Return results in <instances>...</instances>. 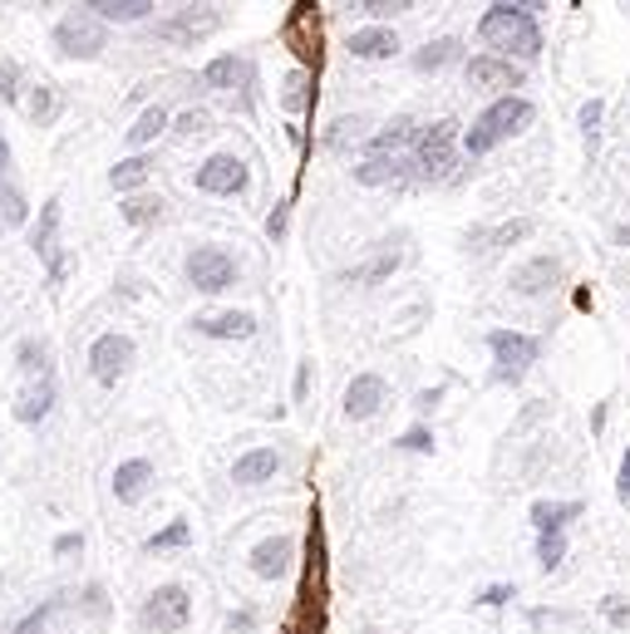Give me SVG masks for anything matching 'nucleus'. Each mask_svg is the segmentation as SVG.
Masks as SVG:
<instances>
[{
  "instance_id": "nucleus-1",
  "label": "nucleus",
  "mask_w": 630,
  "mask_h": 634,
  "mask_svg": "<svg viewBox=\"0 0 630 634\" xmlns=\"http://www.w3.org/2000/svg\"><path fill=\"white\" fill-rule=\"evenodd\" d=\"M542 5H517V0H497L487 5L483 21H478V40L487 45V54H503V60H538L542 54V25H538Z\"/></svg>"
},
{
  "instance_id": "nucleus-2",
  "label": "nucleus",
  "mask_w": 630,
  "mask_h": 634,
  "mask_svg": "<svg viewBox=\"0 0 630 634\" xmlns=\"http://www.w3.org/2000/svg\"><path fill=\"white\" fill-rule=\"evenodd\" d=\"M532 119H538V103H532L528 94H497V99L473 119V128L464 134V153L487 158L497 144H507V138L522 134Z\"/></svg>"
},
{
  "instance_id": "nucleus-3",
  "label": "nucleus",
  "mask_w": 630,
  "mask_h": 634,
  "mask_svg": "<svg viewBox=\"0 0 630 634\" xmlns=\"http://www.w3.org/2000/svg\"><path fill=\"white\" fill-rule=\"evenodd\" d=\"M458 148H464V123L458 119H434L419 128V138H413V173L419 177H448V167L458 163Z\"/></svg>"
},
{
  "instance_id": "nucleus-4",
  "label": "nucleus",
  "mask_w": 630,
  "mask_h": 634,
  "mask_svg": "<svg viewBox=\"0 0 630 634\" xmlns=\"http://www.w3.org/2000/svg\"><path fill=\"white\" fill-rule=\"evenodd\" d=\"M483 345H487V355H493V364H497L493 369L497 384H517V378L542 359V339L522 335V330H487Z\"/></svg>"
},
{
  "instance_id": "nucleus-5",
  "label": "nucleus",
  "mask_w": 630,
  "mask_h": 634,
  "mask_svg": "<svg viewBox=\"0 0 630 634\" xmlns=\"http://www.w3.org/2000/svg\"><path fill=\"white\" fill-rule=\"evenodd\" d=\"M50 40H54V50H60L64 60H99V54L109 50V25H99L79 5V11H70V15H60V21H54Z\"/></svg>"
},
{
  "instance_id": "nucleus-6",
  "label": "nucleus",
  "mask_w": 630,
  "mask_h": 634,
  "mask_svg": "<svg viewBox=\"0 0 630 634\" xmlns=\"http://www.w3.org/2000/svg\"><path fill=\"white\" fill-rule=\"evenodd\" d=\"M183 276L202 296H222L227 286H237V257H232L227 246H193L183 261Z\"/></svg>"
},
{
  "instance_id": "nucleus-7",
  "label": "nucleus",
  "mask_w": 630,
  "mask_h": 634,
  "mask_svg": "<svg viewBox=\"0 0 630 634\" xmlns=\"http://www.w3.org/2000/svg\"><path fill=\"white\" fill-rule=\"evenodd\" d=\"M187 620H193V595L177 581L158 585L144 600V610H138V624H144L148 634H177V630H187Z\"/></svg>"
},
{
  "instance_id": "nucleus-8",
  "label": "nucleus",
  "mask_w": 630,
  "mask_h": 634,
  "mask_svg": "<svg viewBox=\"0 0 630 634\" xmlns=\"http://www.w3.org/2000/svg\"><path fill=\"white\" fill-rule=\"evenodd\" d=\"M218 30H222V5H183V11H173L168 21L153 25V40L193 50L197 40H207V35H218Z\"/></svg>"
},
{
  "instance_id": "nucleus-9",
  "label": "nucleus",
  "mask_w": 630,
  "mask_h": 634,
  "mask_svg": "<svg viewBox=\"0 0 630 634\" xmlns=\"http://www.w3.org/2000/svg\"><path fill=\"white\" fill-rule=\"evenodd\" d=\"M193 187L207 197H242L251 187V167H247V158H237V153H212L207 163H197Z\"/></svg>"
},
{
  "instance_id": "nucleus-10",
  "label": "nucleus",
  "mask_w": 630,
  "mask_h": 634,
  "mask_svg": "<svg viewBox=\"0 0 630 634\" xmlns=\"http://www.w3.org/2000/svg\"><path fill=\"white\" fill-rule=\"evenodd\" d=\"M134 355H138L134 339L119 335V330H109V335H99V339L89 345V374L99 378L103 389H114L119 378L134 369Z\"/></svg>"
},
{
  "instance_id": "nucleus-11",
  "label": "nucleus",
  "mask_w": 630,
  "mask_h": 634,
  "mask_svg": "<svg viewBox=\"0 0 630 634\" xmlns=\"http://www.w3.org/2000/svg\"><path fill=\"white\" fill-rule=\"evenodd\" d=\"M384 403H390V384H384V374L365 369V374H355L350 384H345L341 413L350 423H370V419H380V413H384Z\"/></svg>"
},
{
  "instance_id": "nucleus-12",
  "label": "nucleus",
  "mask_w": 630,
  "mask_h": 634,
  "mask_svg": "<svg viewBox=\"0 0 630 634\" xmlns=\"http://www.w3.org/2000/svg\"><path fill=\"white\" fill-rule=\"evenodd\" d=\"M30 246H35V257L45 261V271H50V286H60L64 281V251H60V197H45L40 207V222L30 226Z\"/></svg>"
},
{
  "instance_id": "nucleus-13",
  "label": "nucleus",
  "mask_w": 630,
  "mask_h": 634,
  "mask_svg": "<svg viewBox=\"0 0 630 634\" xmlns=\"http://www.w3.org/2000/svg\"><path fill=\"white\" fill-rule=\"evenodd\" d=\"M464 74L473 89H503V94H517L522 84H528V70L512 60H503V54H473V60H464Z\"/></svg>"
},
{
  "instance_id": "nucleus-14",
  "label": "nucleus",
  "mask_w": 630,
  "mask_h": 634,
  "mask_svg": "<svg viewBox=\"0 0 630 634\" xmlns=\"http://www.w3.org/2000/svg\"><path fill=\"white\" fill-rule=\"evenodd\" d=\"M54 403H60V378H54V374L30 378V384L21 389V399H15V423L35 428V423H45L54 413Z\"/></svg>"
},
{
  "instance_id": "nucleus-15",
  "label": "nucleus",
  "mask_w": 630,
  "mask_h": 634,
  "mask_svg": "<svg viewBox=\"0 0 630 634\" xmlns=\"http://www.w3.org/2000/svg\"><path fill=\"white\" fill-rule=\"evenodd\" d=\"M247 561H251V571H257L261 581H276V575H286V571H291V561H296V536H291V532L267 536V542L251 546Z\"/></svg>"
},
{
  "instance_id": "nucleus-16",
  "label": "nucleus",
  "mask_w": 630,
  "mask_h": 634,
  "mask_svg": "<svg viewBox=\"0 0 630 634\" xmlns=\"http://www.w3.org/2000/svg\"><path fill=\"white\" fill-rule=\"evenodd\" d=\"M567 276V266H561L557 257H532V261H522V266L512 271V290L517 296H547L552 286H557V281Z\"/></svg>"
},
{
  "instance_id": "nucleus-17",
  "label": "nucleus",
  "mask_w": 630,
  "mask_h": 634,
  "mask_svg": "<svg viewBox=\"0 0 630 634\" xmlns=\"http://www.w3.org/2000/svg\"><path fill=\"white\" fill-rule=\"evenodd\" d=\"M345 50L365 64L394 60V54H399V30H394V25H365V30H355L350 40H345Z\"/></svg>"
},
{
  "instance_id": "nucleus-18",
  "label": "nucleus",
  "mask_w": 630,
  "mask_h": 634,
  "mask_svg": "<svg viewBox=\"0 0 630 634\" xmlns=\"http://www.w3.org/2000/svg\"><path fill=\"white\" fill-rule=\"evenodd\" d=\"M193 330L202 339H251L261 325L251 310H218V315H197Z\"/></svg>"
},
{
  "instance_id": "nucleus-19",
  "label": "nucleus",
  "mask_w": 630,
  "mask_h": 634,
  "mask_svg": "<svg viewBox=\"0 0 630 634\" xmlns=\"http://www.w3.org/2000/svg\"><path fill=\"white\" fill-rule=\"evenodd\" d=\"M281 462L286 458H281L276 448H247L232 462V482H237V487H267V482H276Z\"/></svg>"
},
{
  "instance_id": "nucleus-20",
  "label": "nucleus",
  "mask_w": 630,
  "mask_h": 634,
  "mask_svg": "<svg viewBox=\"0 0 630 634\" xmlns=\"http://www.w3.org/2000/svg\"><path fill=\"white\" fill-rule=\"evenodd\" d=\"M158 482V468L148 458H124L114 468V497L124 501V507H134V501L148 497V487Z\"/></svg>"
},
{
  "instance_id": "nucleus-21",
  "label": "nucleus",
  "mask_w": 630,
  "mask_h": 634,
  "mask_svg": "<svg viewBox=\"0 0 630 634\" xmlns=\"http://www.w3.org/2000/svg\"><path fill=\"white\" fill-rule=\"evenodd\" d=\"M413 138H419V123L409 113H399V119L384 123L380 134L365 138V148H370V158H404V148H413Z\"/></svg>"
},
{
  "instance_id": "nucleus-22",
  "label": "nucleus",
  "mask_w": 630,
  "mask_h": 634,
  "mask_svg": "<svg viewBox=\"0 0 630 634\" xmlns=\"http://www.w3.org/2000/svg\"><path fill=\"white\" fill-rule=\"evenodd\" d=\"M413 173V158H365V163L350 167V177L360 187H394Z\"/></svg>"
},
{
  "instance_id": "nucleus-23",
  "label": "nucleus",
  "mask_w": 630,
  "mask_h": 634,
  "mask_svg": "<svg viewBox=\"0 0 630 634\" xmlns=\"http://www.w3.org/2000/svg\"><path fill=\"white\" fill-rule=\"evenodd\" d=\"M202 84H207V89H218V94L247 89V84H251V64L242 60V54H218V60L202 64Z\"/></svg>"
},
{
  "instance_id": "nucleus-24",
  "label": "nucleus",
  "mask_w": 630,
  "mask_h": 634,
  "mask_svg": "<svg viewBox=\"0 0 630 634\" xmlns=\"http://www.w3.org/2000/svg\"><path fill=\"white\" fill-rule=\"evenodd\" d=\"M84 11H89L99 25H144L158 5L153 0H89Z\"/></svg>"
},
{
  "instance_id": "nucleus-25",
  "label": "nucleus",
  "mask_w": 630,
  "mask_h": 634,
  "mask_svg": "<svg viewBox=\"0 0 630 634\" xmlns=\"http://www.w3.org/2000/svg\"><path fill=\"white\" fill-rule=\"evenodd\" d=\"M148 177H153V158H148V153L119 158V163L109 167V187H114V192H124V197L144 192V187H148Z\"/></svg>"
},
{
  "instance_id": "nucleus-26",
  "label": "nucleus",
  "mask_w": 630,
  "mask_h": 634,
  "mask_svg": "<svg viewBox=\"0 0 630 634\" xmlns=\"http://www.w3.org/2000/svg\"><path fill=\"white\" fill-rule=\"evenodd\" d=\"M586 512L581 501H532V526H538V536H552V532H567V522H577V517Z\"/></svg>"
},
{
  "instance_id": "nucleus-27",
  "label": "nucleus",
  "mask_w": 630,
  "mask_h": 634,
  "mask_svg": "<svg viewBox=\"0 0 630 634\" xmlns=\"http://www.w3.org/2000/svg\"><path fill=\"white\" fill-rule=\"evenodd\" d=\"M464 60V40H454V35H438V40H429L424 50L413 54V70L419 74H444L448 64Z\"/></svg>"
},
{
  "instance_id": "nucleus-28",
  "label": "nucleus",
  "mask_w": 630,
  "mask_h": 634,
  "mask_svg": "<svg viewBox=\"0 0 630 634\" xmlns=\"http://www.w3.org/2000/svg\"><path fill=\"white\" fill-rule=\"evenodd\" d=\"M15 364H21V374H25V378H45V374H54V349H50V339L25 335L21 345H15Z\"/></svg>"
},
{
  "instance_id": "nucleus-29",
  "label": "nucleus",
  "mask_w": 630,
  "mask_h": 634,
  "mask_svg": "<svg viewBox=\"0 0 630 634\" xmlns=\"http://www.w3.org/2000/svg\"><path fill=\"white\" fill-rule=\"evenodd\" d=\"M163 128H173V113H168L163 103H153V109H144L134 119V128H128V148H138V153H144L148 144H158V138H163Z\"/></svg>"
},
{
  "instance_id": "nucleus-30",
  "label": "nucleus",
  "mask_w": 630,
  "mask_h": 634,
  "mask_svg": "<svg viewBox=\"0 0 630 634\" xmlns=\"http://www.w3.org/2000/svg\"><path fill=\"white\" fill-rule=\"evenodd\" d=\"M163 197H153V192H134V197H124L119 202V216H124L128 226H153L158 216H163Z\"/></svg>"
},
{
  "instance_id": "nucleus-31",
  "label": "nucleus",
  "mask_w": 630,
  "mask_h": 634,
  "mask_svg": "<svg viewBox=\"0 0 630 634\" xmlns=\"http://www.w3.org/2000/svg\"><path fill=\"white\" fill-rule=\"evenodd\" d=\"M538 232V222L532 216H512V222H503V226H493V232L483 236V251H507V246H517V241H528V236Z\"/></svg>"
},
{
  "instance_id": "nucleus-32",
  "label": "nucleus",
  "mask_w": 630,
  "mask_h": 634,
  "mask_svg": "<svg viewBox=\"0 0 630 634\" xmlns=\"http://www.w3.org/2000/svg\"><path fill=\"white\" fill-rule=\"evenodd\" d=\"M25 113H30V123L50 128V123L60 119V94H54L50 84H30V103H25Z\"/></svg>"
},
{
  "instance_id": "nucleus-33",
  "label": "nucleus",
  "mask_w": 630,
  "mask_h": 634,
  "mask_svg": "<svg viewBox=\"0 0 630 634\" xmlns=\"http://www.w3.org/2000/svg\"><path fill=\"white\" fill-rule=\"evenodd\" d=\"M187 542H193V526H187V522H168L163 532L148 536L144 551H148V556H158V551H177V546H187Z\"/></svg>"
},
{
  "instance_id": "nucleus-34",
  "label": "nucleus",
  "mask_w": 630,
  "mask_h": 634,
  "mask_svg": "<svg viewBox=\"0 0 630 634\" xmlns=\"http://www.w3.org/2000/svg\"><path fill=\"white\" fill-rule=\"evenodd\" d=\"M25 216H30V207H25V197L15 192V187L0 183V236L11 232V226H21Z\"/></svg>"
},
{
  "instance_id": "nucleus-35",
  "label": "nucleus",
  "mask_w": 630,
  "mask_h": 634,
  "mask_svg": "<svg viewBox=\"0 0 630 634\" xmlns=\"http://www.w3.org/2000/svg\"><path fill=\"white\" fill-rule=\"evenodd\" d=\"M561 561H567V532L538 536V565H542V571H557Z\"/></svg>"
},
{
  "instance_id": "nucleus-36",
  "label": "nucleus",
  "mask_w": 630,
  "mask_h": 634,
  "mask_svg": "<svg viewBox=\"0 0 630 634\" xmlns=\"http://www.w3.org/2000/svg\"><path fill=\"white\" fill-rule=\"evenodd\" d=\"M394 448H404V452H434V428H429V423H413L409 433H399V438H394Z\"/></svg>"
},
{
  "instance_id": "nucleus-37",
  "label": "nucleus",
  "mask_w": 630,
  "mask_h": 634,
  "mask_svg": "<svg viewBox=\"0 0 630 634\" xmlns=\"http://www.w3.org/2000/svg\"><path fill=\"white\" fill-rule=\"evenodd\" d=\"M355 11H365V15H374V21H380V25H390L394 15L413 11V5H409V0H360V5H355Z\"/></svg>"
},
{
  "instance_id": "nucleus-38",
  "label": "nucleus",
  "mask_w": 630,
  "mask_h": 634,
  "mask_svg": "<svg viewBox=\"0 0 630 634\" xmlns=\"http://www.w3.org/2000/svg\"><path fill=\"white\" fill-rule=\"evenodd\" d=\"M394 271H399V251H384L380 261H370L365 271H355L350 281H384V276H394Z\"/></svg>"
},
{
  "instance_id": "nucleus-39",
  "label": "nucleus",
  "mask_w": 630,
  "mask_h": 634,
  "mask_svg": "<svg viewBox=\"0 0 630 634\" xmlns=\"http://www.w3.org/2000/svg\"><path fill=\"white\" fill-rule=\"evenodd\" d=\"M207 123H212V119H207V113H202V109H187V113H177V119H173V134H177V138H193V134H207Z\"/></svg>"
},
{
  "instance_id": "nucleus-40",
  "label": "nucleus",
  "mask_w": 630,
  "mask_h": 634,
  "mask_svg": "<svg viewBox=\"0 0 630 634\" xmlns=\"http://www.w3.org/2000/svg\"><path fill=\"white\" fill-rule=\"evenodd\" d=\"M0 99L5 103L21 99V64L15 60H0Z\"/></svg>"
},
{
  "instance_id": "nucleus-41",
  "label": "nucleus",
  "mask_w": 630,
  "mask_h": 634,
  "mask_svg": "<svg viewBox=\"0 0 630 634\" xmlns=\"http://www.w3.org/2000/svg\"><path fill=\"white\" fill-rule=\"evenodd\" d=\"M517 595V585H507V581H497V585H483L478 591V605H487V610H497V605H507Z\"/></svg>"
},
{
  "instance_id": "nucleus-42",
  "label": "nucleus",
  "mask_w": 630,
  "mask_h": 634,
  "mask_svg": "<svg viewBox=\"0 0 630 634\" xmlns=\"http://www.w3.org/2000/svg\"><path fill=\"white\" fill-rule=\"evenodd\" d=\"M54 610H60V600H50V605H40V610H30L21 624H15V634H40V630H45V620H50Z\"/></svg>"
},
{
  "instance_id": "nucleus-43",
  "label": "nucleus",
  "mask_w": 630,
  "mask_h": 634,
  "mask_svg": "<svg viewBox=\"0 0 630 634\" xmlns=\"http://www.w3.org/2000/svg\"><path fill=\"white\" fill-rule=\"evenodd\" d=\"M54 556H60V561H70V556H84V532L54 536Z\"/></svg>"
},
{
  "instance_id": "nucleus-44",
  "label": "nucleus",
  "mask_w": 630,
  "mask_h": 634,
  "mask_svg": "<svg viewBox=\"0 0 630 634\" xmlns=\"http://www.w3.org/2000/svg\"><path fill=\"white\" fill-rule=\"evenodd\" d=\"M286 226H291V202H276V212L267 216V236H271V241H281V236H286Z\"/></svg>"
},
{
  "instance_id": "nucleus-45",
  "label": "nucleus",
  "mask_w": 630,
  "mask_h": 634,
  "mask_svg": "<svg viewBox=\"0 0 630 634\" xmlns=\"http://www.w3.org/2000/svg\"><path fill=\"white\" fill-rule=\"evenodd\" d=\"M601 109H606V103H601V99H586V103H581V128H586V138H591V144H596V123H601Z\"/></svg>"
},
{
  "instance_id": "nucleus-46",
  "label": "nucleus",
  "mask_w": 630,
  "mask_h": 634,
  "mask_svg": "<svg viewBox=\"0 0 630 634\" xmlns=\"http://www.w3.org/2000/svg\"><path fill=\"white\" fill-rule=\"evenodd\" d=\"M601 610H606L610 624H630V610H626V600H620V595H606V605H601Z\"/></svg>"
},
{
  "instance_id": "nucleus-47",
  "label": "nucleus",
  "mask_w": 630,
  "mask_h": 634,
  "mask_svg": "<svg viewBox=\"0 0 630 634\" xmlns=\"http://www.w3.org/2000/svg\"><path fill=\"white\" fill-rule=\"evenodd\" d=\"M616 497L630 507V448H626V458H620V472H616Z\"/></svg>"
},
{
  "instance_id": "nucleus-48",
  "label": "nucleus",
  "mask_w": 630,
  "mask_h": 634,
  "mask_svg": "<svg viewBox=\"0 0 630 634\" xmlns=\"http://www.w3.org/2000/svg\"><path fill=\"white\" fill-rule=\"evenodd\" d=\"M438 399H444V389H424V394H419V399H413V409H419V413H429Z\"/></svg>"
},
{
  "instance_id": "nucleus-49",
  "label": "nucleus",
  "mask_w": 630,
  "mask_h": 634,
  "mask_svg": "<svg viewBox=\"0 0 630 634\" xmlns=\"http://www.w3.org/2000/svg\"><path fill=\"white\" fill-rule=\"evenodd\" d=\"M610 241H616V246H630V222H620L616 232H610Z\"/></svg>"
},
{
  "instance_id": "nucleus-50",
  "label": "nucleus",
  "mask_w": 630,
  "mask_h": 634,
  "mask_svg": "<svg viewBox=\"0 0 630 634\" xmlns=\"http://www.w3.org/2000/svg\"><path fill=\"white\" fill-rule=\"evenodd\" d=\"M5 158H11V144H5V138H0V167H5Z\"/></svg>"
}]
</instances>
